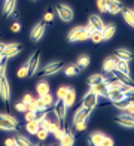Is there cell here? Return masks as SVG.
<instances>
[{
    "label": "cell",
    "mask_w": 134,
    "mask_h": 146,
    "mask_svg": "<svg viewBox=\"0 0 134 146\" xmlns=\"http://www.w3.org/2000/svg\"><path fill=\"white\" fill-rule=\"evenodd\" d=\"M40 51H36L34 54H33L29 60H27V64H29V73H30V76H33L36 73L37 67H39V61H40Z\"/></svg>",
    "instance_id": "12"
},
{
    "label": "cell",
    "mask_w": 134,
    "mask_h": 146,
    "mask_svg": "<svg viewBox=\"0 0 134 146\" xmlns=\"http://www.w3.org/2000/svg\"><path fill=\"white\" fill-rule=\"evenodd\" d=\"M112 75L115 76V78H118L119 81L122 82V84H125V85H134L133 84V79L130 78V75H127V73H122V72H119V70L115 69V70L112 72Z\"/></svg>",
    "instance_id": "19"
},
{
    "label": "cell",
    "mask_w": 134,
    "mask_h": 146,
    "mask_svg": "<svg viewBox=\"0 0 134 146\" xmlns=\"http://www.w3.org/2000/svg\"><path fill=\"white\" fill-rule=\"evenodd\" d=\"M15 109H17V112H27V104H24L23 102H19V103H17L15 104Z\"/></svg>",
    "instance_id": "44"
},
{
    "label": "cell",
    "mask_w": 134,
    "mask_h": 146,
    "mask_svg": "<svg viewBox=\"0 0 134 146\" xmlns=\"http://www.w3.org/2000/svg\"><path fill=\"white\" fill-rule=\"evenodd\" d=\"M88 23L94 27V30H103V29H104V21L101 19V17H98V15H96V14L90 15Z\"/></svg>",
    "instance_id": "16"
},
{
    "label": "cell",
    "mask_w": 134,
    "mask_h": 146,
    "mask_svg": "<svg viewBox=\"0 0 134 146\" xmlns=\"http://www.w3.org/2000/svg\"><path fill=\"white\" fill-rule=\"evenodd\" d=\"M15 6H17V0H6L5 2V15L6 17H11L15 11Z\"/></svg>",
    "instance_id": "27"
},
{
    "label": "cell",
    "mask_w": 134,
    "mask_h": 146,
    "mask_svg": "<svg viewBox=\"0 0 134 146\" xmlns=\"http://www.w3.org/2000/svg\"><path fill=\"white\" fill-rule=\"evenodd\" d=\"M30 76V73H29V64H23L21 67H19L17 70V78L18 79H25V78H29Z\"/></svg>",
    "instance_id": "29"
},
{
    "label": "cell",
    "mask_w": 134,
    "mask_h": 146,
    "mask_svg": "<svg viewBox=\"0 0 134 146\" xmlns=\"http://www.w3.org/2000/svg\"><path fill=\"white\" fill-rule=\"evenodd\" d=\"M23 49V46L21 45H18V43H11V45H6L5 46V51H3V57L8 60V58H12V57H15L18 55L19 52H21Z\"/></svg>",
    "instance_id": "10"
},
{
    "label": "cell",
    "mask_w": 134,
    "mask_h": 146,
    "mask_svg": "<svg viewBox=\"0 0 134 146\" xmlns=\"http://www.w3.org/2000/svg\"><path fill=\"white\" fill-rule=\"evenodd\" d=\"M55 11H57V14L60 17V19H61L63 23H70L73 17H75V14H73V9L70 8V6H67L64 3H58L55 6Z\"/></svg>",
    "instance_id": "3"
},
{
    "label": "cell",
    "mask_w": 134,
    "mask_h": 146,
    "mask_svg": "<svg viewBox=\"0 0 134 146\" xmlns=\"http://www.w3.org/2000/svg\"><path fill=\"white\" fill-rule=\"evenodd\" d=\"M67 39L69 42H85L90 39V33L85 30V27H75L69 33Z\"/></svg>",
    "instance_id": "2"
},
{
    "label": "cell",
    "mask_w": 134,
    "mask_h": 146,
    "mask_svg": "<svg viewBox=\"0 0 134 146\" xmlns=\"http://www.w3.org/2000/svg\"><path fill=\"white\" fill-rule=\"evenodd\" d=\"M67 91H69V87H66V85H64V87H60L57 90V98H63Z\"/></svg>",
    "instance_id": "42"
},
{
    "label": "cell",
    "mask_w": 134,
    "mask_h": 146,
    "mask_svg": "<svg viewBox=\"0 0 134 146\" xmlns=\"http://www.w3.org/2000/svg\"><path fill=\"white\" fill-rule=\"evenodd\" d=\"M125 113H128V115H133L134 116V100H130V103L127 104V108L124 109Z\"/></svg>",
    "instance_id": "41"
},
{
    "label": "cell",
    "mask_w": 134,
    "mask_h": 146,
    "mask_svg": "<svg viewBox=\"0 0 134 146\" xmlns=\"http://www.w3.org/2000/svg\"><path fill=\"white\" fill-rule=\"evenodd\" d=\"M19 122L17 121L15 116L11 113H0V130L3 131H13L18 128Z\"/></svg>",
    "instance_id": "1"
},
{
    "label": "cell",
    "mask_w": 134,
    "mask_h": 146,
    "mask_svg": "<svg viewBox=\"0 0 134 146\" xmlns=\"http://www.w3.org/2000/svg\"><path fill=\"white\" fill-rule=\"evenodd\" d=\"M17 142H18V145H23V146H30L31 145V142L29 140L27 137H24V136H17Z\"/></svg>",
    "instance_id": "39"
},
{
    "label": "cell",
    "mask_w": 134,
    "mask_h": 146,
    "mask_svg": "<svg viewBox=\"0 0 134 146\" xmlns=\"http://www.w3.org/2000/svg\"><path fill=\"white\" fill-rule=\"evenodd\" d=\"M40 100H42L43 106H46L48 109H51L52 106H54V96L52 94H45V96H40Z\"/></svg>",
    "instance_id": "31"
},
{
    "label": "cell",
    "mask_w": 134,
    "mask_h": 146,
    "mask_svg": "<svg viewBox=\"0 0 134 146\" xmlns=\"http://www.w3.org/2000/svg\"><path fill=\"white\" fill-rule=\"evenodd\" d=\"M46 24L45 21H42V23H37L36 25H33V29L30 30V39L33 42H39L40 39L43 37V35H45V31H46Z\"/></svg>",
    "instance_id": "4"
},
{
    "label": "cell",
    "mask_w": 134,
    "mask_h": 146,
    "mask_svg": "<svg viewBox=\"0 0 134 146\" xmlns=\"http://www.w3.org/2000/svg\"><path fill=\"white\" fill-rule=\"evenodd\" d=\"M63 102L66 103L67 109L72 108V106L75 104V102H76V91L73 90V88H69V91H67V92H66V96L63 97Z\"/></svg>",
    "instance_id": "18"
},
{
    "label": "cell",
    "mask_w": 134,
    "mask_h": 146,
    "mask_svg": "<svg viewBox=\"0 0 134 146\" xmlns=\"http://www.w3.org/2000/svg\"><path fill=\"white\" fill-rule=\"evenodd\" d=\"M122 17H124V21L127 24H130L131 27H134V11L128 9V8H122Z\"/></svg>",
    "instance_id": "23"
},
{
    "label": "cell",
    "mask_w": 134,
    "mask_h": 146,
    "mask_svg": "<svg viewBox=\"0 0 134 146\" xmlns=\"http://www.w3.org/2000/svg\"><path fill=\"white\" fill-rule=\"evenodd\" d=\"M60 145L61 146H72L73 143H75V136H73V133L70 130H64V134L61 136V139H60Z\"/></svg>",
    "instance_id": "15"
},
{
    "label": "cell",
    "mask_w": 134,
    "mask_h": 146,
    "mask_svg": "<svg viewBox=\"0 0 134 146\" xmlns=\"http://www.w3.org/2000/svg\"><path fill=\"white\" fill-rule=\"evenodd\" d=\"M113 145H115V142H113V139H112V137H107V136H104L101 146H113Z\"/></svg>",
    "instance_id": "45"
},
{
    "label": "cell",
    "mask_w": 134,
    "mask_h": 146,
    "mask_svg": "<svg viewBox=\"0 0 134 146\" xmlns=\"http://www.w3.org/2000/svg\"><path fill=\"white\" fill-rule=\"evenodd\" d=\"M107 81V78L103 76V75H100V73H96V75H91L88 78V84H98V82H106Z\"/></svg>",
    "instance_id": "32"
},
{
    "label": "cell",
    "mask_w": 134,
    "mask_h": 146,
    "mask_svg": "<svg viewBox=\"0 0 134 146\" xmlns=\"http://www.w3.org/2000/svg\"><path fill=\"white\" fill-rule=\"evenodd\" d=\"M64 73H66V76H69V78L78 76L79 73H80V67H79L78 64H75V66H67V67L64 69Z\"/></svg>",
    "instance_id": "28"
},
{
    "label": "cell",
    "mask_w": 134,
    "mask_h": 146,
    "mask_svg": "<svg viewBox=\"0 0 134 146\" xmlns=\"http://www.w3.org/2000/svg\"><path fill=\"white\" fill-rule=\"evenodd\" d=\"M91 112H92L91 109H86L84 106H80L78 110H75V113H73V124L80 122V121H88Z\"/></svg>",
    "instance_id": "9"
},
{
    "label": "cell",
    "mask_w": 134,
    "mask_h": 146,
    "mask_svg": "<svg viewBox=\"0 0 134 146\" xmlns=\"http://www.w3.org/2000/svg\"><path fill=\"white\" fill-rule=\"evenodd\" d=\"M54 110L58 115L60 121H61V125L66 127V116H67V106L63 102V98H57V102L54 103Z\"/></svg>",
    "instance_id": "5"
},
{
    "label": "cell",
    "mask_w": 134,
    "mask_h": 146,
    "mask_svg": "<svg viewBox=\"0 0 134 146\" xmlns=\"http://www.w3.org/2000/svg\"><path fill=\"white\" fill-rule=\"evenodd\" d=\"M116 70L122 72V73H127V75H130V66H128V61L118 60V61H116Z\"/></svg>",
    "instance_id": "30"
},
{
    "label": "cell",
    "mask_w": 134,
    "mask_h": 146,
    "mask_svg": "<svg viewBox=\"0 0 134 146\" xmlns=\"http://www.w3.org/2000/svg\"><path fill=\"white\" fill-rule=\"evenodd\" d=\"M11 31L12 33H19V31H21V24H19V23H13L11 25Z\"/></svg>",
    "instance_id": "46"
},
{
    "label": "cell",
    "mask_w": 134,
    "mask_h": 146,
    "mask_svg": "<svg viewBox=\"0 0 134 146\" xmlns=\"http://www.w3.org/2000/svg\"><path fill=\"white\" fill-rule=\"evenodd\" d=\"M63 67H64L63 61H54V63H49V64L45 66L42 75H43V76H52V75H55V73H58Z\"/></svg>",
    "instance_id": "8"
},
{
    "label": "cell",
    "mask_w": 134,
    "mask_h": 146,
    "mask_svg": "<svg viewBox=\"0 0 134 146\" xmlns=\"http://www.w3.org/2000/svg\"><path fill=\"white\" fill-rule=\"evenodd\" d=\"M54 18H55V14H54L52 9H48V11L43 14V21H45L46 24H52V23H54Z\"/></svg>",
    "instance_id": "36"
},
{
    "label": "cell",
    "mask_w": 134,
    "mask_h": 146,
    "mask_svg": "<svg viewBox=\"0 0 134 146\" xmlns=\"http://www.w3.org/2000/svg\"><path fill=\"white\" fill-rule=\"evenodd\" d=\"M0 97L6 103L11 102V87H9V81L6 78V75L0 76Z\"/></svg>",
    "instance_id": "6"
},
{
    "label": "cell",
    "mask_w": 134,
    "mask_h": 146,
    "mask_svg": "<svg viewBox=\"0 0 134 146\" xmlns=\"http://www.w3.org/2000/svg\"><path fill=\"white\" fill-rule=\"evenodd\" d=\"M104 136H106V134H104V133H101V131H94L92 134L90 136V142H91V145H94V146H101Z\"/></svg>",
    "instance_id": "21"
},
{
    "label": "cell",
    "mask_w": 134,
    "mask_h": 146,
    "mask_svg": "<svg viewBox=\"0 0 134 146\" xmlns=\"http://www.w3.org/2000/svg\"><path fill=\"white\" fill-rule=\"evenodd\" d=\"M90 91H92L94 94H97L98 97H107V87H106V82H98V84H91L90 85Z\"/></svg>",
    "instance_id": "13"
},
{
    "label": "cell",
    "mask_w": 134,
    "mask_h": 146,
    "mask_svg": "<svg viewBox=\"0 0 134 146\" xmlns=\"http://www.w3.org/2000/svg\"><path fill=\"white\" fill-rule=\"evenodd\" d=\"M51 91V87H49V84L46 82V81H40L37 84V87H36V92L40 96H45V94H48V92Z\"/></svg>",
    "instance_id": "25"
},
{
    "label": "cell",
    "mask_w": 134,
    "mask_h": 146,
    "mask_svg": "<svg viewBox=\"0 0 134 146\" xmlns=\"http://www.w3.org/2000/svg\"><path fill=\"white\" fill-rule=\"evenodd\" d=\"M116 61H118V60L113 58V57L106 58L104 63H103V70H104V73H112L113 70H115V69H116Z\"/></svg>",
    "instance_id": "20"
},
{
    "label": "cell",
    "mask_w": 134,
    "mask_h": 146,
    "mask_svg": "<svg viewBox=\"0 0 134 146\" xmlns=\"http://www.w3.org/2000/svg\"><path fill=\"white\" fill-rule=\"evenodd\" d=\"M51 134V133L48 131V130H46V128H43V127H40L39 130H37V133H36V137L39 139V140L40 142H42V140H46V139H48V136Z\"/></svg>",
    "instance_id": "35"
},
{
    "label": "cell",
    "mask_w": 134,
    "mask_h": 146,
    "mask_svg": "<svg viewBox=\"0 0 134 146\" xmlns=\"http://www.w3.org/2000/svg\"><path fill=\"white\" fill-rule=\"evenodd\" d=\"M121 11H122V3L119 0H109V3H107V12L109 14L116 15Z\"/></svg>",
    "instance_id": "17"
},
{
    "label": "cell",
    "mask_w": 134,
    "mask_h": 146,
    "mask_svg": "<svg viewBox=\"0 0 134 146\" xmlns=\"http://www.w3.org/2000/svg\"><path fill=\"white\" fill-rule=\"evenodd\" d=\"M75 125V131H79V133H82L86 130V127H88V121H80V122H76V124H73Z\"/></svg>",
    "instance_id": "37"
},
{
    "label": "cell",
    "mask_w": 134,
    "mask_h": 146,
    "mask_svg": "<svg viewBox=\"0 0 134 146\" xmlns=\"http://www.w3.org/2000/svg\"><path fill=\"white\" fill-rule=\"evenodd\" d=\"M6 146H18V142H17V137H8V139H5V142H3Z\"/></svg>",
    "instance_id": "43"
},
{
    "label": "cell",
    "mask_w": 134,
    "mask_h": 146,
    "mask_svg": "<svg viewBox=\"0 0 134 146\" xmlns=\"http://www.w3.org/2000/svg\"><path fill=\"white\" fill-rule=\"evenodd\" d=\"M85 30H86V31H88V33H90V35H91V33L94 31V27H92V25H91V24L88 23V24H86V25H85Z\"/></svg>",
    "instance_id": "47"
},
{
    "label": "cell",
    "mask_w": 134,
    "mask_h": 146,
    "mask_svg": "<svg viewBox=\"0 0 134 146\" xmlns=\"http://www.w3.org/2000/svg\"><path fill=\"white\" fill-rule=\"evenodd\" d=\"M127 96H125V92L124 91H121V90H109L107 91V98L115 104V103H118V102H121L122 98H125Z\"/></svg>",
    "instance_id": "14"
},
{
    "label": "cell",
    "mask_w": 134,
    "mask_h": 146,
    "mask_svg": "<svg viewBox=\"0 0 134 146\" xmlns=\"http://www.w3.org/2000/svg\"><path fill=\"white\" fill-rule=\"evenodd\" d=\"M115 31H116V27L115 25H104V29L101 30V35H103V40H109L115 36Z\"/></svg>",
    "instance_id": "24"
},
{
    "label": "cell",
    "mask_w": 134,
    "mask_h": 146,
    "mask_svg": "<svg viewBox=\"0 0 134 146\" xmlns=\"http://www.w3.org/2000/svg\"><path fill=\"white\" fill-rule=\"evenodd\" d=\"M24 104H30L31 102H34V97H33V94H30V92H25V94L23 96V100H21Z\"/></svg>",
    "instance_id": "40"
},
{
    "label": "cell",
    "mask_w": 134,
    "mask_h": 146,
    "mask_svg": "<svg viewBox=\"0 0 134 146\" xmlns=\"http://www.w3.org/2000/svg\"><path fill=\"white\" fill-rule=\"evenodd\" d=\"M39 128H40V122L37 121V119H33V121L25 122V131L29 133V134H36Z\"/></svg>",
    "instance_id": "22"
},
{
    "label": "cell",
    "mask_w": 134,
    "mask_h": 146,
    "mask_svg": "<svg viewBox=\"0 0 134 146\" xmlns=\"http://www.w3.org/2000/svg\"><path fill=\"white\" fill-rule=\"evenodd\" d=\"M133 11H134V9H133Z\"/></svg>",
    "instance_id": "49"
},
{
    "label": "cell",
    "mask_w": 134,
    "mask_h": 146,
    "mask_svg": "<svg viewBox=\"0 0 134 146\" xmlns=\"http://www.w3.org/2000/svg\"><path fill=\"white\" fill-rule=\"evenodd\" d=\"M33 2H34V0H33Z\"/></svg>",
    "instance_id": "48"
},
{
    "label": "cell",
    "mask_w": 134,
    "mask_h": 146,
    "mask_svg": "<svg viewBox=\"0 0 134 146\" xmlns=\"http://www.w3.org/2000/svg\"><path fill=\"white\" fill-rule=\"evenodd\" d=\"M90 39L94 42V43H101L104 42L103 40V35H101V30H94L91 35H90Z\"/></svg>",
    "instance_id": "33"
},
{
    "label": "cell",
    "mask_w": 134,
    "mask_h": 146,
    "mask_svg": "<svg viewBox=\"0 0 134 146\" xmlns=\"http://www.w3.org/2000/svg\"><path fill=\"white\" fill-rule=\"evenodd\" d=\"M107 3L109 0H97V8L100 12H107Z\"/></svg>",
    "instance_id": "38"
},
{
    "label": "cell",
    "mask_w": 134,
    "mask_h": 146,
    "mask_svg": "<svg viewBox=\"0 0 134 146\" xmlns=\"http://www.w3.org/2000/svg\"><path fill=\"white\" fill-rule=\"evenodd\" d=\"M90 63H91V58L88 57V55H80L79 58H78V66L80 69H85V67H88L90 66Z\"/></svg>",
    "instance_id": "34"
},
{
    "label": "cell",
    "mask_w": 134,
    "mask_h": 146,
    "mask_svg": "<svg viewBox=\"0 0 134 146\" xmlns=\"http://www.w3.org/2000/svg\"><path fill=\"white\" fill-rule=\"evenodd\" d=\"M97 103H98V96L94 94L92 91H88L84 96V98H82V106H84V108H86V109H91V110L96 109Z\"/></svg>",
    "instance_id": "7"
},
{
    "label": "cell",
    "mask_w": 134,
    "mask_h": 146,
    "mask_svg": "<svg viewBox=\"0 0 134 146\" xmlns=\"http://www.w3.org/2000/svg\"><path fill=\"white\" fill-rule=\"evenodd\" d=\"M115 122L119 124L121 127H125V128H134V116H133V115H128V113H124V115L116 116Z\"/></svg>",
    "instance_id": "11"
},
{
    "label": "cell",
    "mask_w": 134,
    "mask_h": 146,
    "mask_svg": "<svg viewBox=\"0 0 134 146\" xmlns=\"http://www.w3.org/2000/svg\"><path fill=\"white\" fill-rule=\"evenodd\" d=\"M115 58L116 60H122V61H130V60L133 58V54L130 51H127V49H118L115 52Z\"/></svg>",
    "instance_id": "26"
}]
</instances>
